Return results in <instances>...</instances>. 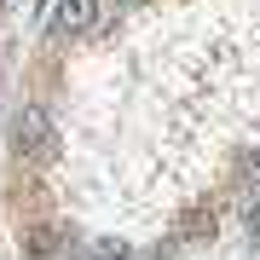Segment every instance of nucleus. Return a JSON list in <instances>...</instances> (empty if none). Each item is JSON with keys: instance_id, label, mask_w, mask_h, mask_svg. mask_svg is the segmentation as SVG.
<instances>
[{"instance_id": "obj_1", "label": "nucleus", "mask_w": 260, "mask_h": 260, "mask_svg": "<svg viewBox=\"0 0 260 260\" xmlns=\"http://www.w3.org/2000/svg\"><path fill=\"white\" fill-rule=\"evenodd\" d=\"M12 145H18V156H52V121H47V110L41 104H23L18 110V121H12Z\"/></svg>"}, {"instance_id": "obj_2", "label": "nucleus", "mask_w": 260, "mask_h": 260, "mask_svg": "<svg viewBox=\"0 0 260 260\" xmlns=\"http://www.w3.org/2000/svg\"><path fill=\"white\" fill-rule=\"evenodd\" d=\"M99 23V0H52V29L58 35H87Z\"/></svg>"}, {"instance_id": "obj_3", "label": "nucleus", "mask_w": 260, "mask_h": 260, "mask_svg": "<svg viewBox=\"0 0 260 260\" xmlns=\"http://www.w3.org/2000/svg\"><path fill=\"white\" fill-rule=\"evenodd\" d=\"M87 260H127V243H116V237H99L93 249H87Z\"/></svg>"}, {"instance_id": "obj_4", "label": "nucleus", "mask_w": 260, "mask_h": 260, "mask_svg": "<svg viewBox=\"0 0 260 260\" xmlns=\"http://www.w3.org/2000/svg\"><path fill=\"white\" fill-rule=\"evenodd\" d=\"M243 225H249V237H260V191H254V203L243 208Z\"/></svg>"}]
</instances>
